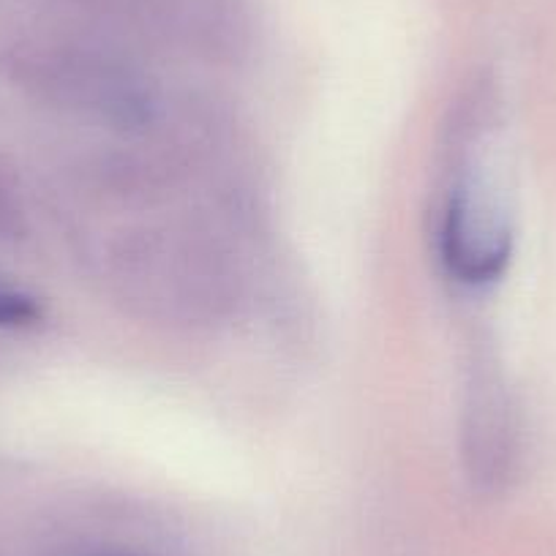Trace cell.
<instances>
[{"instance_id": "1", "label": "cell", "mask_w": 556, "mask_h": 556, "mask_svg": "<svg viewBox=\"0 0 556 556\" xmlns=\"http://www.w3.org/2000/svg\"><path fill=\"white\" fill-rule=\"evenodd\" d=\"M106 290L131 314L162 325H213L238 303L227 251L186 224H137L101 251Z\"/></svg>"}, {"instance_id": "2", "label": "cell", "mask_w": 556, "mask_h": 556, "mask_svg": "<svg viewBox=\"0 0 556 556\" xmlns=\"http://www.w3.org/2000/svg\"><path fill=\"white\" fill-rule=\"evenodd\" d=\"M36 85L55 104L121 131H142L162 112L159 88L139 66L101 47H58L36 61Z\"/></svg>"}, {"instance_id": "3", "label": "cell", "mask_w": 556, "mask_h": 556, "mask_svg": "<svg viewBox=\"0 0 556 556\" xmlns=\"http://www.w3.org/2000/svg\"><path fill=\"white\" fill-rule=\"evenodd\" d=\"M440 251L447 273L467 287L500 281L513 256V218L485 175L467 173L451 186L442 211Z\"/></svg>"}, {"instance_id": "4", "label": "cell", "mask_w": 556, "mask_h": 556, "mask_svg": "<svg viewBox=\"0 0 556 556\" xmlns=\"http://www.w3.org/2000/svg\"><path fill=\"white\" fill-rule=\"evenodd\" d=\"M96 20L167 45L213 47L235 39L238 14L229 0H68Z\"/></svg>"}, {"instance_id": "5", "label": "cell", "mask_w": 556, "mask_h": 556, "mask_svg": "<svg viewBox=\"0 0 556 556\" xmlns=\"http://www.w3.org/2000/svg\"><path fill=\"white\" fill-rule=\"evenodd\" d=\"M516 417L500 374L475 363L462 409V458L480 491H500L516 462Z\"/></svg>"}, {"instance_id": "6", "label": "cell", "mask_w": 556, "mask_h": 556, "mask_svg": "<svg viewBox=\"0 0 556 556\" xmlns=\"http://www.w3.org/2000/svg\"><path fill=\"white\" fill-rule=\"evenodd\" d=\"M41 319V306L28 292L0 287V328L23 330L34 328Z\"/></svg>"}, {"instance_id": "7", "label": "cell", "mask_w": 556, "mask_h": 556, "mask_svg": "<svg viewBox=\"0 0 556 556\" xmlns=\"http://www.w3.org/2000/svg\"><path fill=\"white\" fill-rule=\"evenodd\" d=\"M25 211L20 200V189L9 173L0 169V238H14L23 232Z\"/></svg>"}, {"instance_id": "8", "label": "cell", "mask_w": 556, "mask_h": 556, "mask_svg": "<svg viewBox=\"0 0 556 556\" xmlns=\"http://www.w3.org/2000/svg\"><path fill=\"white\" fill-rule=\"evenodd\" d=\"M63 556H142V554H134V551H123V548H83Z\"/></svg>"}]
</instances>
